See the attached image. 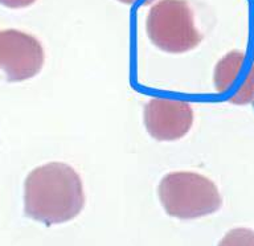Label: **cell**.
<instances>
[{"instance_id":"5b68a950","label":"cell","mask_w":254,"mask_h":246,"mask_svg":"<svg viewBox=\"0 0 254 246\" xmlns=\"http://www.w3.org/2000/svg\"><path fill=\"white\" fill-rule=\"evenodd\" d=\"M143 119L147 132L160 142L184 138L193 124V110L184 99L155 97L144 106Z\"/></svg>"},{"instance_id":"8992f818","label":"cell","mask_w":254,"mask_h":246,"mask_svg":"<svg viewBox=\"0 0 254 246\" xmlns=\"http://www.w3.org/2000/svg\"><path fill=\"white\" fill-rule=\"evenodd\" d=\"M213 83L218 94L233 105L253 102L254 61L242 52H229L214 67Z\"/></svg>"},{"instance_id":"277c9868","label":"cell","mask_w":254,"mask_h":246,"mask_svg":"<svg viewBox=\"0 0 254 246\" xmlns=\"http://www.w3.org/2000/svg\"><path fill=\"white\" fill-rule=\"evenodd\" d=\"M45 52L35 36L17 31H0V69L9 82H21L33 78L41 71Z\"/></svg>"},{"instance_id":"52a82bcc","label":"cell","mask_w":254,"mask_h":246,"mask_svg":"<svg viewBox=\"0 0 254 246\" xmlns=\"http://www.w3.org/2000/svg\"><path fill=\"white\" fill-rule=\"evenodd\" d=\"M218 246H254V230L236 228L224 236Z\"/></svg>"},{"instance_id":"3957f363","label":"cell","mask_w":254,"mask_h":246,"mask_svg":"<svg viewBox=\"0 0 254 246\" xmlns=\"http://www.w3.org/2000/svg\"><path fill=\"white\" fill-rule=\"evenodd\" d=\"M148 39L167 53H186L201 43L193 13L186 0H159L151 5L146 19Z\"/></svg>"},{"instance_id":"9c48e42d","label":"cell","mask_w":254,"mask_h":246,"mask_svg":"<svg viewBox=\"0 0 254 246\" xmlns=\"http://www.w3.org/2000/svg\"><path fill=\"white\" fill-rule=\"evenodd\" d=\"M118 1L127 5H147V4H152L156 0H118Z\"/></svg>"},{"instance_id":"6da1fadb","label":"cell","mask_w":254,"mask_h":246,"mask_svg":"<svg viewBox=\"0 0 254 246\" xmlns=\"http://www.w3.org/2000/svg\"><path fill=\"white\" fill-rule=\"evenodd\" d=\"M85 205L82 180L70 166L52 162L36 167L24 182V213L45 225L77 217Z\"/></svg>"},{"instance_id":"7a4b0ae2","label":"cell","mask_w":254,"mask_h":246,"mask_svg":"<svg viewBox=\"0 0 254 246\" xmlns=\"http://www.w3.org/2000/svg\"><path fill=\"white\" fill-rule=\"evenodd\" d=\"M158 194L166 213L182 220L204 217L217 212L222 205L217 185L190 171L167 174L160 180Z\"/></svg>"},{"instance_id":"ba28073f","label":"cell","mask_w":254,"mask_h":246,"mask_svg":"<svg viewBox=\"0 0 254 246\" xmlns=\"http://www.w3.org/2000/svg\"><path fill=\"white\" fill-rule=\"evenodd\" d=\"M36 0H0V4L12 9H19V8L29 7Z\"/></svg>"}]
</instances>
